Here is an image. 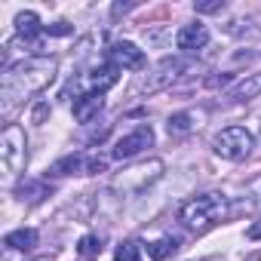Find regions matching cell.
Here are the masks:
<instances>
[{
	"label": "cell",
	"mask_w": 261,
	"mask_h": 261,
	"mask_svg": "<svg viewBox=\"0 0 261 261\" xmlns=\"http://www.w3.org/2000/svg\"><path fill=\"white\" fill-rule=\"evenodd\" d=\"M53 77H56V59H46V56H34V59L13 65L4 77V98H7L4 105L13 108L19 98L40 92L46 83H53Z\"/></svg>",
	"instance_id": "1"
},
{
	"label": "cell",
	"mask_w": 261,
	"mask_h": 261,
	"mask_svg": "<svg viewBox=\"0 0 261 261\" xmlns=\"http://www.w3.org/2000/svg\"><path fill=\"white\" fill-rule=\"evenodd\" d=\"M114 258H117V261H142L139 243H133V240H126V243H120V246H117V252H114Z\"/></svg>",
	"instance_id": "15"
},
{
	"label": "cell",
	"mask_w": 261,
	"mask_h": 261,
	"mask_svg": "<svg viewBox=\"0 0 261 261\" xmlns=\"http://www.w3.org/2000/svg\"><path fill=\"white\" fill-rule=\"evenodd\" d=\"M0 160H4L7 175H16L25 166V133H22V126H16V123L7 126L4 145H0Z\"/></svg>",
	"instance_id": "4"
},
{
	"label": "cell",
	"mask_w": 261,
	"mask_h": 261,
	"mask_svg": "<svg viewBox=\"0 0 261 261\" xmlns=\"http://www.w3.org/2000/svg\"><path fill=\"white\" fill-rule=\"evenodd\" d=\"M80 169L86 172V160H83L80 154H68L65 160L53 163V169H49V172H53V175H71V172H80Z\"/></svg>",
	"instance_id": "13"
},
{
	"label": "cell",
	"mask_w": 261,
	"mask_h": 261,
	"mask_svg": "<svg viewBox=\"0 0 261 261\" xmlns=\"http://www.w3.org/2000/svg\"><path fill=\"white\" fill-rule=\"evenodd\" d=\"M175 43H178V49H185V53H197V49H203V46L209 43V28L200 25V22H191V25H185V28L178 31Z\"/></svg>",
	"instance_id": "7"
},
{
	"label": "cell",
	"mask_w": 261,
	"mask_h": 261,
	"mask_svg": "<svg viewBox=\"0 0 261 261\" xmlns=\"http://www.w3.org/2000/svg\"><path fill=\"white\" fill-rule=\"evenodd\" d=\"M4 246H7V249H19V252H31V249L37 246V230H31V227L13 230V233H7Z\"/></svg>",
	"instance_id": "10"
},
{
	"label": "cell",
	"mask_w": 261,
	"mask_h": 261,
	"mask_svg": "<svg viewBox=\"0 0 261 261\" xmlns=\"http://www.w3.org/2000/svg\"><path fill=\"white\" fill-rule=\"evenodd\" d=\"M188 129H191V114H172L169 117V133L181 136V133H188Z\"/></svg>",
	"instance_id": "17"
},
{
	"label": "cell",
	"mask_w": 261,
	"mask_h": 261,
	"mask_svg": "<svg viewBox=\"0 0 261 261\" xmlns=\"http://www.w3.org/2000/svg\"><path fill=\"white\" fill-rule=\"evenodd\" d=\"M111 59H114L117 68H129V71H142V68L148 65L145 53H142L136 43H129V40L114 43V46H111Z\"/></svg>",
	"instance_id": "6"
},
{
	"label": "cell",
	"mask_w": 261,
	"mask_h": 261,
	"mask_svg": "<svg viewBox=\"0 0 261 261\" xmlns=\"http://www.w3.org/2000/svg\"><path fill=\"white\" fill-rule=\"evenodd\" d=\"M249 240H261V224H252L249 227Z\"/></svg>",
	"instance_id": "21"
},
{
	"label": "cell",
	"mask_w": 261,
	"mask_h": 261,
	"mask_svg": "<svg viewBox=\"0 0 261 261\" xmlns=\"http://www.w3.org/2000/svg\"><path fill=\"white\" fill-rule=\"evenodd\" d=\"M16 31H19L22 37H28V40H31L34 34H40V31H43V25H40L37 13H31V10H28V13H19V16H16Z\"/></svg>",
	"instance_id": "12"
},
{
	"label": "cell",
	"mask_w": 261,
	"mask_h": 261,
	"mask_svg": "<svg viewBox=\"0 0 261 261\" xmlns=\"http://www.w3.org/2000/svg\"><path fill=\"white\" fill-rule=\"evenodd\" d=\"M230 80H233V77H230V74H221V77H209V80H206V83H209V86H227V83H230Z\"/></svg>",
	"instance_id": "18"
},
{
	"label": "cell",
	"mask_w": 261,
	"mask_h": 261,
	"mask_svg": "<svg viewBox=\"0 0 261 261\" xmlns=\"http://www.w3.org/2000/svg\"><path fill=\"white\" fill-rule=\"evenodd\" d=\"M89 80H92V89H95V92H105V89H111V86L120 80V68H117L114 62H111V65H101V68L92 71Z\"/></svg>",
	"instance_id": "9"
},
{
	"label": "cell",
	"mask_w": 261,
	"mask_h": 261,
	"mask_svg": "<svg viewBox=\"0 0 261 261\" xmlns=\"http://www.w3.org/2000/svg\"><path fill=\"white\" fill-rule=\"evenodd\" d=\"M77 252H80L83 258H92V255H98V252H101V243H98V237H92V233H89V237H83V240H80V246H77Z\"/></svg>",
	"instance_id": "16"
},
{
	"label": "cell",
	"mask_w": 261,
	"mask_h": 261,
	"mask_svg": "<svg viewBox=\"0 0 261 261\" xmlns=\"http://www.w3.org/2000/svg\"><path fill=\"white\" fill-rule=\"evenodd\" d=\"M175 249H178V240H175V237H160V240H154V243L148 246V255H151L154 261H163V258H169Z\"/></svg>",
	"instance_id": "14"
},
{
	"label": "cell",
	"mask_w": 261,
	"mask_h": 261,
	"mask_svg": "<svg viewBox=\"0 0 261 261\" xmlns=\"http://www.w3.org/2000/svg\"><path fill=\"white\" fill-rule=\"evenodd\" d=\"M105 108V95L101 92H83L80 98H74V117L80 120V123H89L92 117H98V111Z\"/></svg>",
	"instance_id": "8"
},
{
	"label": "cell",
	"mask_w": 261,
	"mask_h": 261,
	"mask_svg": "<svg viewBox=\"0 0 261 261\" xmlns=\"http://www.w3.org/2000/svg\"><path fill=\"white\" fill-rule=\"evenodd\" d=\"M46 111H49V108H46V105H40V108H37V111H34V123H40V120H43V117H46Z\"/></svg>",
	"instance_id": "20"
},
{
	"label": "cell",
	"mask_w": 261,
	"mask_h": 261,
	"mask_svg": "<svg viewBox=\"0 0 261 261\" xmlns=\"http://www.w3.org/2000/svg\"><path fill=\"white\" fill-rule=\"evenodd\" d=\"M221 10V4H197V13H215Z\"/></svg>",
	"instance_id": "19"
},
{
	"label": "cell",
	"mask_w": 261,
	"mask_h": 261,
	"mask_svg": "<svg viewBox=\"0 0 261 261\" xmlns=\"http://www.w3.org/2000/svg\"><path fill=\"white\" fill-rule=\"evenodd\" d=\"M258 92H261V74H252V77H246L240 86L230 89V98H237V101H249V98H255Z\"/></svg>",
	"instance_id": "11"
},
{
	"label": "cell",
	"mask_w": 261,
	"mask_h": 261,
	"mask_svg": "<svg viewBox=\"0 0 261 261\" xmlns=\"http://www.w3.org/2000/svg\"><path fill=\"white\" fill-rule=\"evenodd\" d=\"M154 145V129L151 126H139V129H133L129 136H123L120 142H117V148H114V157L117 160H133V157H139L145 148H151Z\"/></svg>",
	"instance_id": "5"
},
{
	"label": "cell",
	"mask_w": 261,
	"mask_h": 261,
	"mask_svg": "<svg viewBox=\"0 0 261 261\" xmlns=\"http://www.w3.org/2000/svg\"><path fill=\"white\" fill-rule=\"evenodd\" d=\"M212 148L224 160H243L252 151V136L246 133L243 126H227V129H221V133L212 139Z\"/></svg>",
	"instance_id": "3"
},
{
	"label": "cell",
	"mask_w": 261,
	"mask_h": 261,
	"mask_svg": "<svg viewBox=\"0 0 261 261\" xmlns=\"http://www.w3.org/2000/svg\"><path fill=\"white\" fill-rule=\"evenodd\" d=\"M221 215H224V197H218V194H203V197H197V200H188V203L181 206V215H178V218H181L188 227L203 230V227L215 224Z\"/></svg>",
	"instance_id": "2"
}]
</instances>
